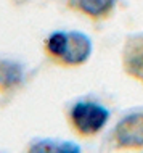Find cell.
<instances>
[{"instance_id": "obj_9", "label": "cell", "mask_w": 143, "mask_h": 153, "mask_svg": "<svg viewBox=\"0 0 143 153\" xmlns=\"http://www.w3.org/2000/svg\"><path fill=\"white\" fill-rule=\"evenodd\" d=\"M55 153H82L80 145L71 140H64V142H58L55 148Z\"/></svg>"}, {"instance_id": "obj_8", "label": "cell", "mask_w": 143, "mask_h": 153, "mask_svg": "<svg viewBox=\"0 0 143 153\" xmlns=\"http://www.w3.org/2000/svg\"><path fill=\"white\" fill-rule=\"evenodd\" d=\"M56 143L58 142L52 139H35L27 145L24 153H55Z\"/></svg>"}, {"instance_id": "obj_6", "label": "cell", "mask_w": 143, "mask_h": 153, "mask_svg": "<svg viewBox=\"0 0 143 153\" xmlns=\"http://www.w3.org/2000/svg\"><path fill=\"white\" fill-rule=\"evenodd\" d=\"M117 0H68L69 8L90 19H105L113 13Z\"/></svg>"}, {"instance_id": "obj_10", "label": "cell", "mask_w": 143, "mask_h": 153, "mask_svg": "<svg viewBox=\"0 0 143 153\" xmlns=\"http://www.w3.org/2000/svg\"><path fill=\"white\" fill-rule=\"evenodd\" d=\"M142 153H143V152H142Z\"/></svg>"}, {"instance_id": "obj_2", "label": "cell", "mask_w": 143, "mask_h": 153, "mask_svg": "<svg viewBox=\"0 0 143 153\" xmlns=\"http://www.w3.org/2000/svg\"><path fill=\"white\" fill-rule=\"evenodd\" d=\"M111 140L117 152H143V108L122 114L113 127Z\"/></svg>"}, {"instance_id": "obj_1", "label": "cell", "mask_w": 143, "mask_h": 153, "mask_svg": "<svg viewBox=\"0 0 143 153\" xmlns=\"http://www.w3.org/2000/svg\"><path fill=\"white\" fill-rule=\"evenodd\" d=\"M68 124L82 139L97 137L111 118L108 106L97 100H77L68 108Z\"/></svg>"}, {"instance_id": "obj_7", "label": "cell", "mask_w": 143, "mask_h": 153, "mask_svg": "<svg viewBox=\"0 0 143 153\" xmlns=\"http://www.w3.org/2000/svg\"><path fill=\"white\" fill-rule=\"evenodd\" d=\"M68 44V31H53L43 42V50L53 63L58 65Z\"/></svg>"}, {"instance_id": "obj_5", "label": "cell", "mask_w": 143, "mask_h": 153, "mask_svg": "<svg viewBox=\"0 0 143 153\" xmlns=\"http://www.w3.org/2000/svg\"><path fill=\"white\" fill-rule=\"evenodd\" d=\"M26 82V68L21 61L0 56V95H11Z\"/></svg>"}, {"instance_id": "obj_4", "label": "cell", "mask_w": 143, "mask_h": 153, "mask_svg": "<svg viewBox=\"0 0 143 153\" xmlns=\"http://www.w3.org/2000/svg\"><path fill=\"white\" fill-rule=\"evenodd\" d=\"M92 39L82 31H68V44L61 60L58 61L63 68H77L85 65L92 56Z\"/></svg>"}, {"instance_id": "obj_3", "label": "cell", "mask_w": 143, "mask_h": 153, "mask_svg": "<svg viewBox=\"0 0 143 153\" xmlns=\"http://www.w3.org/2000/svg\"><path fill=\"white\" fill-rule=\"evenodd\" d=\"M122 71L143 89V32H133L125 37L121 50Z\"/></svg>"}]
</instances>
